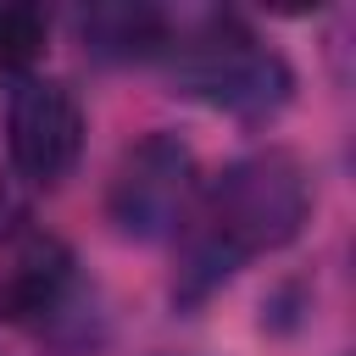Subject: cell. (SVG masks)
Here are the masks:
<instances>
[{
  "instance_id": "1",
  "label": "cell",
  "mask_w": 356,
  "mask_h": 356,
  "mask_svg": "<svg viewBox=\"0 0 356 356\" xmlns=\"http://www.w3.org/2000/svg\"><path fill=\"white\" fill-rule=\"evenodd\" d=\"M312 217V172L295 150H250L228 161L206 189H195L189 217L178 222L172 300L189 312L217 295L256 256L284 250Z\"/></svg>"
},
{
  "instance_id": "2",
  "label": "cell",
  "mask_w": 356,
  "mask_h": 356,
  "mask_svg": "<svg viewBox=\"0 0 356 356\" xmlns=\"http://www.w3.org/2000/svg\"><path fill=\"white\" fill-rule=\"evenodd\" d=\"M167 78L184 100H200L211 111H228L239 122H261L289 106L295 72L289 61L234 11H206L178 28V39L161 44Z\"/></svg>"
},
{
  "instance_id": "3",
  "label": "cell",
  "mask_w": 356,
  "mask_h": 356,
  "mask_svg": "<svg viewBox=\"0 0 356 356\" xmlns=\"http://www.w3.org/2000/svg\"><path fill=\"white\" fill-rule=\"evenodd\" d=\"M195 189H200V167H195V150L167 134V128H150L145 139H134L117 167H111V184H106V217L122 239H167L178 234V222L189 217L195 206Z\"/></svg>"
},
{
  "instance_id": "4",
  "label": "cell",
  "mask_w": 356,
  "mask_h": 356,
  "mask_svg": "<svg viewBox=\"0 0 356 356\" xmlns=\"http://www.w3.org/2000/svg\"><path fill=\"white\" fill-rule=\"evenodd\" d=\"M83 100L61 78H22L6 106V156L17 178L50 189L61 184L83 156Z\"/></svg>"
},
{
  "instance_id": "5",
  "label": "cell",
  "mask_w": 356,
  "mask_h": 356,
  "mask_svg": "<svg viewBox=\"0 0 356 356\" xmlns=\"http://www.w3.org/2000/svg\"><path fill=\"white\" fill-rule=\"evenodd\" d=\"M72 267L78 261H72L67 239H56L44 228L22 234L6 256V267H0V323L44 328L72 295Z\"/></svg>"
},
{
  "instance_id": "6",
  "label": "cell",
  "mask_w": 356,
  "mask_h": 356,
  "mask_svg": "<svg viewBox=\"0 0 356 356\" xmlns=\"http://www.w3.org/2000/svg\"><path fill=\"white\" fill-rule=\"evenodd\" d=\"M78 39L100 61H145V56H161V44L172 39V22L156 6H128V0L122 6H89L78 17Z\"/></svg>"
},
{
  "instance_id": "7",
  "label": "cell",
  "mask_w": 356,
  "mask_h": 356,
  "mask_svg": "<svg viewBox=\"0 0 356 356\" xmlns=\"http://www.w3.org/2000/svg\"><path fill=\"white\" fill-rule=\"evenodd\" d=\"M50 44V17L39 6L6 0L0 6V72H28Z\"/></svg>"
}]
</instances>
